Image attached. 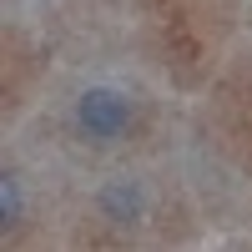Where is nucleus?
<instances>
[{
    "instance_id": "1",
    "label": "nucleus",
    "mask_w": 252,
    "mask_h": 252,
    "mask_svg": "<svg viewBox=\"0 0 252 252\" xmlns=\"http://www.w3.org/2000/svg\"><path fill=\"white\" fill-rule=\"evenodd\" d=\"M76 121H81V131H86V136H96V141H111V136H121L126 126H131V101H126L121 91L96 86V91H86V96H81Z\"/></svg>"
},
{
    "instance_id": "2",
    "label": "nucleus",
    "mask_w": 252,
    "mask_h": 252,
    "mask_svg": "<svg viewBox=\"0 0 252 252\" xmlns=\"http://www.w3.org/2000/svg\"><path fill=\"white\" fill-rule=\"evenodd\" d=\"M101 207H106L111 217H136V192L131 187H111V192L101 197Z\"/></svg>"
},
{
    "instance_id": "3",
    "label": "nucleus",
    "mask_w": 252,
    "mask_h": 252,
    "mask_svg": "<svg viewBox=\"0 0 252 252\" xmlns=\"http://www.w3.org/2000/svg\"><path fill=\"white\" fill-rule=\"evenodd\" d=\"M0 217L15 222V182H0Z\"/></svg>"
}]
</instances>
